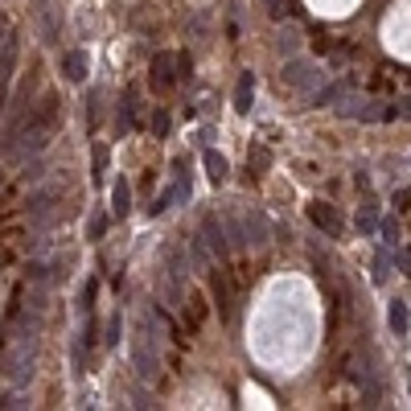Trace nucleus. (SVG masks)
<instances>
[{"label": "nucleus", "mask_w": 411, "mask_h": 411, "mask_svg": "<svg viewBox=\"0 0 411 411\" xmlns=\"http://www.w3.org/2000/svg\"><path fill=\"white\" fill-rule=\"evenodd\" d=\"M399 116H411V99H403V103H399Z\"/></svg>", "instance_id": "c85d7f7f"}, {"label": "nucleus", "mask_w": 411, "mask_h": 411, "mask_svg": "<svg viewBox=\"0 0 411 411\" xmlns=\"http://www.w3.org/2000/svg\"><path fill=\"white\" fill-rule=\"evenodd\" d=\"M358 226H362V231H370V226H374V206H366V210H362V218H358Z\"/></svg>", "instance_id": "bb28decb"}, {"label": "nucleus", "mask_w": 411, "mask_h": 411, "mask_svg": "<svg viewBox=\"0 0 411 411\" xmlns=\"http://www.w3.org/2000/svg\"><path fill=\"white\" fill-rule=\"evenodd\" d=\"M383 239H387L391 251L399 247V226H395V218H387V222H383Z\"/></svg>", "instance_id": "6ab92c4d"}, {"label": "nucleus", "mask_w": 411, "mask_h": 411, "mask_svg": "<svg viewBox=\"0 0 411 411\" xmlns=\"http://www.w3.org/2000/svg\"><path fill=\"white\" fill-rule=\"evenodd\" d=\"M226 239H231V251H235V247L259 251V247L271 243V226H267V218L259 214V210L243 206V210H231V214H226Z\"/></svg>", "instance_id": "f03ea898"}, {"label": "nucleus", "mask_w": 411, "mask_h": 411, "mask_svg": "<svg viewBox=\"0 0 411 411\" xmlns=\"http://www.w3.org/2000/svg\"><path fill=\"white\" fill-rule=\"evenodd\" d=\"M148 82H152L157 91H169L173 82H177V62H173V54H157V58H152Z\"/></svg>", "instance_id": "9d476101"}, {"label": "nucleus", "mask_w": 411, "mask_h": 411, "mask_svg": "<svg viewBox=\"0 0 411 411\" xmlns=\"http://www.w3.org/2000/svg\"><path fill=\"white\" fill-rule=\"evenodd\" d=\"M345 87L350 82H333V87H325V91H317V107H333L341 95H345Z\"/></svg>", "instance_id": "f3484780"}, {"label": "nucleus", "mask_w": 411, "mask_h": 411, "mask_svg": "<svg viewBox=\"0 0 411 411\" xmlns=\"http://www.w3.org/2000/svg\"><path fill=\"white\" fill-rule=\"evenodd\" d=\"M111 210H116V218H128V210H132V185H128V181H116V190H111Z\"/></svg>", "instance_id": "4468645a"}, {"label": "nucleus", "mask_w": 411, "mask_h": 411, "mask_svg": "<svg viewBox=\"0 0 411 411\" xmlns=\"http://www.w3.org/2000/svg\"><path fill=\"white\" fill-rule=\"evenodd\" d=\"M103 231H107V214H95L91 226H87V235H91V239H103Z\"/></svg>", "instance_id": "aec40b11"}, {"label": "nucleus", "mask_w": 411, "mask_h": 411, "mask_svg": "<svg viewBox=\"0 0 411 411\" xmlns=\"http://www.w3.org/2000/svg\"><path fill=\"white\" fill-rule=\"evenodd\" d=\"M280 82H284V91H292V95H309V91L321 87V70H317V62H309V58H288L284 70H280Z\"/></svg>", "instance_id": "20e7f679"}, {"label": "nucleus", "mask_w": 411, "mask_h": 411, "mask_svg": "<svg viewBox=\"0 0 411 411\" xmlns=\"http://www.w3.org/2000/svg\"><path fill=\"white\" fill-rule=\"evenodd\" d=\"M296 46H300V33H296V29H288V33H280V49H284V54H292Z\"/></svg>", "instance_id": "412c9836"}, {"label": "nucleus", "mask_w": 411, "mask_h": 411, "mask_svg": "<svg viewBox=\"0 0 411 411\" xmlns=\"http://www.w3.org/2000/svg\"><path fill=\"white\" fill-rule=\"evenodd\" d=\"M95 292H99V284L91 280V284L82 288V309H91V305H95Z\"/></svg>", "instance_id": "b1692460"}, {"label": "nucleus", "mask_w": 411, "mask_h": 411, "mask_svg": "<svg viewBox=\"0 0 411 411\" xmlns=\"http://www.w3.org/2000/svg\"><path fill=\"white\" fill-rule=\"evenodd\" d=\"M407 325H411L407 305H391V329H395V338H403V333H407Z\"/></svg>", "instance_id": "dca6fc26"}, {"label": "nucleus", "mask_w": 411, "mask_h": 411, "mask_svg": "<svg viewBox=\"0 0 411 411\" xmlns=\"http://www.w3.org/2000/svg\"><path fill=\"white\" fill-rule=\"evenodd\" d=\"M62 74H66L70 82H82V78H87V54H78V49L62 54Z\"/></svg>", "instance_id": "9b49d317"}, {"label": "nucleus", "mask_w": 411, "mask_h": 411, "mask_svg": "<svg viewBox=\"0 0 411 411\" xmlns=\"http://www.w3.org/2000/svg\"><path fill=\"white\" fill-rule=\"evenodd\" d=\"M202 243L214 251V259H226L231 255V239H226V222L218 214H206L202 218Z\"/></svg>", "instance_id": "423d86ee"}, {"label": "nucleus", "mask_w": 411, "mask_h": 411, "mask_svg": "<svg viewBox=\"0 0 411 411\" xmlns=\"http://www.w3.org/2000/svg\"><path fill=\"white\" fill-rule=\"evenodd\" d=\"M8 379L13 383H29L33 379V333H25L17 341V350H13V358H8Z\"/></svg>", "instance_id": "39448f33"}, {"label": "nucleus", "mask_w": 411, "mask_h": 411, "mask_svg": "<svg viewBox=\"0 0 411 411\" xmlns=\"http://www.w3.org/2000/svg\"><path fill=\"white\" fill-rule=\"evenodd\" d=\"M132 366L140 379H157L161 370V350H157V333H152V313H140L132 325Z\"/></svg>", "instance_id": "7ed1b4c3"}, {"label": "nucleus", "mask_w": 411, "mask_h": 411, "mask_svg": "<svg viewBox=\"0 0 411 411\" xmlns=\"http://www.w3.org/2000/svg\"><path fill=\"white\" fill-rule=\"evenodd\" d=\"M251 91H255V74H239V87H235V107L251 111Z\"/></svg>", "instance_id": "2eb2a0df"}, {"label": "nucleus", "mask_w": 411, "mask_h": 411, "mask_svg": "<svg viewBox=\"0 0 411 411\" xmlns=\"http://www.w3.org/2000/svg\"><path fill=\"white\" fill-rule=\"evenodd\" d=\"M264 4H267V13H271L276 21H280L284 13H300V8H296V0H264Z\"/></svg>", "instance_id": "a211bd4d"}, {"label": "nucleus", "mask_w": 411, "mask_h": 411, "mask_svg": "<svg viewBox=\"0 0 411 411\" xmlns=\"http://www.w3.org/2000/svg\"><path fill=\"white\" fill-rule=\"evenodd\" d=\"M309 222H313L317 231L333 235V239L341 235V214L333 210V206H329V202H313V206H309Z\"/></svg>", "instance_id": "1a4fd4ad"}, {"label": "nucleus", "mask_w": 411, "mask_h": 411, "mask_svg": "<svg viewBox=\"0 0 411 411\" xmlns=\"http://www.w3.org/2000/svg\"><path fill=\"white\" fill-rule=\"evenodd\" d=\"M13 70H17V29L0 25V91L8 87Z\"/></svg>", "instance_id": "0eeeda50"}, {"label": "nucleus", "mask_w": 411, "mask_h": 411, "mask_svg": "<svg viewBox=\"0 0 411 411\" xmlns=\"http://www.w3.org/2000/svg\"><path fill=\"white\" fill-rule=\"evenodd\" d=\"M58 123H62V99L46 95L37 107H29L25 123L13 132V140H8L4 152H8L13 161H21V157H37V152L49 145V136L58 132Z\"/></svg>", "instance_id": "f257e3e1"}, {"label": "nucleus", "mask_w": 411, "mask_h": 411, "mask_svg": "<svg viewBox=\"0 0 411 411\" xmlns=\"http://www.w3.org/2000/svg\"><path fill=\"white\" fill-rule=\"evenodd\" d=\"M190 264H194L197 271H210V267H214V251L202 243V235H194V239H190Z\"/></svg>", "instance_id": "f8f14e48"}, {"label": "nucleus", "mask_w": 411, "mask_h": 411, "mask_svg": "<svg viewBox=\"0 0 411 411\" xmlns=\"http://www.w3.org/2000/svg\"><path fill=\"white\" fill-rule=\"evenodd\" d=\"M177 62V78H190V70H194V62H190V54H181V58H173Z\"/></svg>", "instance_id": "4be33fe9"}, {"label": "nucleus", "mask_w": 411, "mask_h": 411, "mask_svg": "<svg viewBox=\"0 0 411 411\" xmlns=\"http://www.w3.org/2000/svg\"><path fill=\"white\" fill-rule=\"evenodd\" d=\"M202 161H206V173H210V181H218V185H222V181H226V157H222V152H214V148H206V152H202Z\"/></svg>", "instance_id": "ddd939ff"}, {"label": "nucleus", "mask_w": 411, "mask_h": 411, "mask_svg": "<svg viewBox=\"0 0 411 411\" xmlns=\"http://www.w3.org/2000/svg\"><path fill=\"white\" fill-rule=\"evenodd\" d=\"M152 132H157V136H165V132H169V116H165V111H157V116H152Z\"/></svg>", "instance_id": "5701e85b"}, {"label": "nucleus", "mask_w": 411, "mask_h": 411, "mask_svg": "<svg viewBox=\"0 0 411 411\" xmlns=\"http://www.w3.org/2000/svg\"><path fill=\"white\" fill-rule=\"evenodd\" d=\"M120 341V317H111V325H107V345H116Z\"/></svg>", "instance_id": "a878e982"}, {"label": "nucleus", "mask_w": 411, "mask_h": 411, "mask_svg": "<svg viewBox=\"0 0 411 411\" xmlns=\"http://www.w3.org/2000/svg\"><path fill=\"white\" fill-rule=\"evenodd\" d=\"M411 206V190H395V210H407Z\"/></svg>", "instance_id": "393cba45"}, {"label": "nucleus", "mask_w": 411, "mask_h": 411, "mask_svg": "<svg viewBox=\"0 0 411 411\" xmlns=\"http://www.w3.org/2000/svg\"><path fill=\"white\" fill-rule=\"evenodd\" d=\"M206 276H210V292H214V300H218V313L231 317L235 313V284H231V276L222 267H210Z\"/></svg>", "instance_id": "6e6552de"}, {"label": "nucleus", "mask_w": 411, "mask_h": 411, "mask_svg": "<svg viewBox=\"0 0 411 411\" xmlns=\"http://www.w3.org/2000/svg\"><path fill=\"white\" fill-rule=\"evenodd\" d=\"M264 165H267V152H251V173L264 169Z\"/></svg>", "instance_id": "cd10ccee"}]
</instances>
